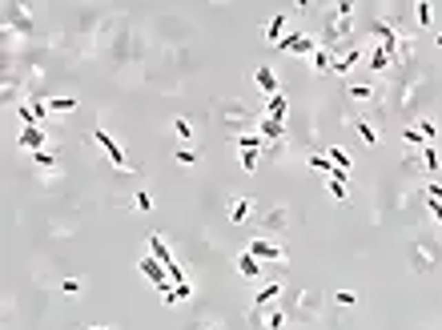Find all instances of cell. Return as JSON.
Masks as SVG:
<instances>
[{
	"mask_svg": "<svg viewBox=\"0 0 442 330\" xmlns=\"http://www.w3.org/2000/svg\"><path fill=\"white\" fill-rule=\"evenodd\" d=\"M406 254H410V270H414V274H434V270L442 266V242L434 234L419 230V234L410 237Z\"/></svg>",
	"mask_w": 442,
	"mask_h": 330,
	"instance_id": "cell-1",
	"label": "cell"
},
{
	"mask_svg": "<svg viewBox=\"0 0 442 330\" xmlns=\"http://www.w3.org/2000/svg\"><path fill=\"white\" fill-rule=\"evenodd\" d=\"M254 117H257V113L250 109V105H241V101H221V105H213V121H221L233 137L250 133V121H254Z\"/></svg>",
	"mask_w": 442,
	"mask_h": 330,
	"instance_id": "cell-2",
	"label": "cell"
},
{
	"mask_svg": "<svg viewBox=\"0 0 442 330\" xmlns=\"http://www.w3.org/2000/svg\"><path fill=\"white\" fill-rule=\"evenodd\" d=\"M290 226H294V210H290V206H270V210L265 213H257V230H261V234H285V230H290Z\"/></svg>",
	"mask_w": 442,
	"mask_h": 330,
	"instance_id": "cell-3",
	"label": "cell"
},
{
	"mask_svg": "<svg viewBox=\"0 0 442 330\" xmlns=\"http://www.w3.org/2000/svg\"><path fill=\"white\" fill-rule=\"evenodd\" d=\"M290 318H302V322H314L322 314V294L318 290H294V307L285 310Z\"/></svg>",
	"mask_w": 442,
	"mask_h": 330,
	"instance_id": "cell-4",
	"label": "cell"
},
{
	"mask_svg": "<svg viewBox=\"0 0 442 330\" xmlns=\"http://www.w3.org/2000/svg\"><path fill=\"white\" fill-rule=\"evenodd\" d=\"M250 327L254 330H285L290 327V314L278 307H250Z\"/></svg>",
	"mask_w": 442,
	"mask_h": 330,
	"instance_id": "cell-5",
	"label": "cell"
},
{
	"mask_svg": "<svg viewBox=\"0 0 442 330\" xmlns=\"http://www.w3.org/2000/svg\"><path fill=\"white\" fill-rule=\"evenodd\" d=\"M93 145H101V149H105V157H109V162H113L117 169H121V173H133V165H129V157H125L121 142H113V137H109V133H105L101 125L93 129Z\"/></svg>",
	"mask_w": 442,
	"mask_h": 330,
	"instance_id": "cell-6",
	"label": "cell"
},
{
	"mask_svg": "<svg viewBox=\"0 0 442 330\" xmlns=\"http://www.w3.org/2000/svg\"><path fill=\"white\" fill-rule=\"evenodd\" d=\"M346 125L354 129V133H358V142L366 145V149H374V145H382V129H378V125H374V121L366 117V113H350V117H346Z\"/></svg>",
	"mask_w": 442,
	"mask_h": 330,
	"instance_id": "cell-7",
	"label": "cell"
},
{
	"mask_svg": "<svg viewBox=\"0 0 442 330\" xmlns=\"http://www.w3.org/2000/svg\"><path fill=\"white\" fill-rule=\"evenodd\" d=\"M254 258L261 262H278V266H285V250H281L278 242H270V237H250V246H245Z\"/></svg>",
	"mask_w": 442,
	"mask_h": 330,
	"instance_id": "cell-8",
	"label": "cell"
},
{
	"mask_svg": "<svg viewBox=\"0 0 442 330\" xmlns=\"http://www.w3.org/2000/svg\"><path fill=\"white\" fill-rule=\"evenodd\" d=\"M278 48H281V52H298V57L310 61V57L318 52V41H314V37H305V32H290V37H281Z\"/></svg>",
	"mask_w": 442,
	"mask_h": 330,
	"instance_id": "cell-9",
	"label": "cell"
},
{
	"mask_svg": "<svg viewBox=\"0 0 442 330\" xmlns=\"http://www.w3.org/2000/svg\"><path fill=\"white\" fill-rule=\"evenodd\" d=\"M362 57H366V45H362V41H358V45H350L342 57H334V69H330V77H346V72L354 69Z\"/></svg>",
	"mask_w": 442,
	"mask_h": 330,
	"instance_id": "cell-10",
	"label": "cell"
},
{
	"mask_svg": "<svg viewBox=\"0 0 442 330\" xmlns=\"http://www.w3.org/2000/svg\"><path fill=\"white\" fill-rule=\"evenodd\" d=\"M378 81H354V85H346V97L350 101H358V105H378Z\"/></svg>",
	"mask_w": 442,
	"mask_h": 330,
	"instance_id": "cell-11",
	"label": "cell"
},
{
	"mask_svg": "<svg viewBox=\"0 0 442 330\" xmlns=\"http://www.w3.org/2000/svg\"><path fill=\"white\" fill-rule=\"evenodd\" d=\"M45 129L41 125H24L21 129V149H28V153H45Z\"/></svg>",
	"mask_w": 442,
	"mask_h": 330,
	"instance_id": "cell-12",
	"label": "cell"
},
{
	"mask_svg": "<svg viewBox=\"0 0 442 330\" xmlns=\"http://www.w3.org/2000/svg\"><path fill=\"white\" fill-rule=\"evenodd\" d=\"M254 206H257V202H254V197H233V202H230V222H233V226H241V222H250V217H254Z\"/></svg>",
	"mask_w": 442,
	"mask_h": 330,
	"instance_id": "cell-13",
	"label": "cell"
},
{
	"mask_svg": "<svg viewBox=\"0 0 442 330\" xmlns=\"http://www.w3.org/2000/svg\"><path fill=\"white\" fill-rule=\"evenodd\" d=\"M233 270H237L241 278H261V258H254L250 250H241V254H237V262H233Z\"/></svg>",
	"mask_w": 442,
	"mask_h": 330,
	"instance_id": "cell-14",
	"label": "cell"
},
{
	"mask_svg": "<svg viewBox=\"0 0 442 330\" xmlns=\"http://www.w3.org/2000/svg\"><path fill=\"white\" fill-rule=\"evenodd\" d=\"M366 65H370L374 81H378L382 72H386V69H390V65H394V61H390V52H386V48H382V45H374L370 52H366Z\"/></svg>",
	"mask_w": 442,
	"mask_h": 330,
	"instance_id": "cell-15",
	"label": "cell"
},
{
	"mask_svg": "<svg viewBox=\"0 0 442 330\" xmlns=\"http://www.w3.org/2000/svg\"><path fill=\"white\" fill-rule=\"evenodd\" d=\"M254 81H257V85H261V89H265L270 97L281 93V85H278V77H274V69H270V65H257V69H254Z\"/></svg>",
	"mask_w": 442,
	"mask_h": 330,
	"instance_id": "cell-16",
	"label": "cell"
},
{
	"mask_svg": "<svg viewBox=\"0 0 442 330\" xmlns=\"http://www.w3.org/2000/svg\"><path fill=\"white\" fill-rule=\"evenodd\" d=\"M265 109H270V113H265L270 121H278V125H285V117H290V97H285V93L270 97V105H265Z\"/></svg>",
	"mask_w": 442,
	"mask_h": 330,
	"instance_id": "cell-17",
	"label": "cell"
},
{
	"mask_svg": "<svg viewBox=\"0 0 442 330\" xmlns=\"http://www.w3.org/2000/svg\"><path fill=\"white\" fill-rule=\"evenodd\" d=\"M149 254H153V258L161 262L165 270H169V266H177V258L169 254V246H165V242H161V234H149Z\"/></svg>",
	"mask_w": 442,
	"mask_h": 330,
	"instance_id": "cell-18",
	"label": "cell"
},
{
	"mask_svg": "<svg viewBox=\"0 0 442 330\" xmlns=\"http://www.w3.org/2000/svg\"><path fill=\"white\" fill-rule=\"evenodd\" d=\"M310 69L318 72V77H330V69H334V52H330V48H318V52L310 57Z\"/></svg>",
	"mask_w": 442,
	"mask_h": 330,
	"instance_id": "cell-19",
	"label": "cell"
},
{
	"mask_svg": "<svg viewBox=\"0 0 442 330\" xmlns=\"http://www.w3.org/2000/svg\"><path fill=\"white\" fill-rule=\"evenodd\" d=\"M257 133H261V137H265V145H270V142H281V137H285V125L261 117V121H257Z\"/></svg>",
	"mask_w": 442,
	"mask_h": 330,
	"instance_id": "cell-20",
	"label": "cell"
},
{
	"mask_svg": "<svg viewBox=\"0 0 442 330\" xmlns=\"http://www.w3.org/2000/svg\"><path fill=\"white\" fill-rule=\"evenodd\" d=\"M281 32H285V12H274V17H270V24H265V41H270L274 48H278Z\"/></svg>",
	"mask_w": 442,
	"mask_h": 330,
	"instance_id": "cell-21",
	"label": "cell"
},
{
	"mask_svg": "<svg viewBox=\"0 0 442 330\" xmlns=\"http://www.w3.org/2000/svg\"><path fill=\"white\" fill-rule=\"evenodd\" d=\"M402 142H406V153H422V145H430L414 125H406V129H402Z\"/></svg>",
	"mask_w": 442,
	"mask_h": 330,
	"instance_id": "cell-22",
	"label": "cell"
},
{
	"mask_svg": "<svg viewBox=\"0 0 442 330\" xmlns=\"http://www.w3.org/2000/svg\"><path fill=\"white\" fill-rule=\"evenodd\" d=\"M285 153H290V142H285V137H281V142H270L265 149H261V157H265V162H281Z\"/></svg>",
	"mask_w": 442,
	"mask_h": 330,
	"instance_id": "cell-23",
	"label": "cell"
},
{
	"mask_svg": "<svg viewBox=\"0 0 442 330\" xmlns=\"http://www.w3.org/2000/svg\"><path fill=\"white\" fill-rule=\"evenodd\" d=\"M233 145H237V153L241 149H265V137L261 133H241V137H233Z\"/></svg>",
	"mask_w": 442,
	"mask_h": 330,
	"instance_id": "cell-24",
	"label": "cell"
},
{
	"mask_svg": "<svg viewBox=\"0 0 442 330\" xmlns=\"http://www.w3.org/2000/svg\"><path fill=\"white\" fill-rule=\"evenodd\" d=\"M45 105H48V113H72V109H77V97H52Z\"/></svg>",
	"mask_w": 442,
	"mask_h": 330,
	"instance_id": "cell-25",
	"label": "cell"
},
{
	"mask_svg": "<svg viewBox=\"0 0 442 330\" xmlns=\"http://www.w3.org/2000/svg\"><path fill=\"white\" fill-rule=\"evenodd\" d=\"M326 157H330V162H334V165H338V169H346V173H350V169H354V157H350V153H342L338 145H330V153H326Z\"/></svg>",
	"mask_w": 442,
	"mask_h": 330,
	"instance_id": "cell-26",
	"label": "cell"
},
{
	"mask_svg": "<svg viewBox=\"0 0 442 330\" xmlns=\"http://www.w3.org/2000/svg\"><path fill=\"white\" fill-rule=\"evenodd\" d=\"M173 137H181V142H193V121H189V117H177V121H173Z\"/></svg>",
	"mask_w": 442,
	"mask_h": 330,
	"instance_id": "cell-27",
	"label": "cell"
},
{
	"mask_svg": "<svg viewBox=\"0 0 442 330\" xmlns=\"http://www.w3.org/2000/svg\"><path fill=\"white\" fill-rule=\"evenodd\" d=\"M422 169H426V173H439V149H434V145L422 149Z\"/></svg>",
	"mask_w": 442,
	"mask_h": 330,
	"instance_id": "cell-28",
	"label": "cell"
},
{
	"mask_svg": "<svg viewBox=\"0 0 442 330\" xmlns=\"http://www.w3.org/2000/svg\"><path fill=\"white\" fill-rule=\"evenodd\" d=\"M32 162H37V169H57V173H61V162H57V153H32Z\"/></svg>",
	"mask_w": 442,
	"mask_h": 330,
	"instance_id": "cell-29",
	"label": "cell"
},
{
	"mask_svg": "<svg viewBox=\"0 0 442 330\" xmlns=\"http://www.w3.org/2000/svg\"><path fill=\"white\" fill-rule=\"evenodd\" d=\"M257 162H261V149H241V169H245V173H254Z\"/></svg>",
	"mask_w": 442,
	"mask_h": 330,
	"instance_id": "cell-30",
	"label": "cell"
},
{
	"mask_svg": "<svg viewBox=\"0 0 442 330\" xmlns=\"http://www.w3.org/2000/svg\"><path fill=\"white\" fill-rule=\"evenodd\" d=\"M430 12H434V8H430L426 0H419V4H414V24H419V28H426V24H430Z\"/></svg>",
	"mask_w": 442,
	"mask_h": 330,
	"instance_id": "cell-31",
	"label": "cell"
},
{
	"mask_svg": "<svg viewBox=\"0 0 442 330\" xmlns=\"http://www.w3.org/2000/svg\"><path fill=\"white\" fill-rule=\"evenodd\" d=\"M133 210L149 213V210H153V193H145V189H137V193H133Z\"/></svg>",
	"mask_w": 442,
	"mask_h": 330,
	"instance_id": "cell-32",
	"label": "cell"
},
{
	"mask_svg": "<svg viewBox=\"0 0 442 330\" xmlns=\"http://www.w3.org/2000/svg\"><path fill=\"white\" fill-rule=\"evenodd\" d=\"M173 157H177V165H197V149H193V145H181Z\"/></svg>",
	"mask_w": 442,
	"mask_h": 330,
	"instance_id": "cell-33",
	"label": "cell"
},
{
	"mask_svg": "<svg viewBox=\"0 0 442 330\" xmlns=\"http://www.w3.org/2000/svg\"><path fill=\"white\" fill-rule=\"evenodd\" d=\"M330 302H334V307H354L358 294H354V290H338V294H330Z\"/></svg>",
	"mask_w": 442,
	"mask_h": 330,
	"instance_id": "cell-34",
	"label": "cell"
},
{
	"mask_svg": "<svg viewBox=\"0 0 442 330\" xmlns=\"http://www.w3.org/2000/svg\"><path fill=\"white\" fill-rule=\"evenodd\" d=\"M330 197L346 206V202H350V186H342V182H330Z\"/></svg>",
	"mask_w": 442,
	"mask_h": 330,
	"instance_id": "cell-35",
	"label": "cell"
},
{
	"mask_svg": "<svg viewBox=\"0 0 442 330\" xmlns=\"http://www.w3.org/2000/svg\"><path fill=\"white\" fill-rule=\"evenodd\" d=\"M185 330H225L221 322H213V318H197L193 327H185Z\"/></svg>",
	"mask_w": 442,
	"mask_h": 330,
	"instance_id": "cell-36",
	"label": "cell"
},
{
	"mask_svg": "<svg viewBox=\"0 0 442 330\" xmlns=\"http://www.w3.org/2000/svg\"><path fill=\"white\" fill-rule=\"evenodd\" d=\"M426 210H430V217H434V222H442V202H434V197H426Z\"/></svg>",
	"mask_w": 442,
	"mask_h": 330,
	"instance_id": "cell-37",
	"label": "cell"
},
{
	"mask_svg": "<svg viewBox=\"0 0 442 330\" xmlns=\"http://www.w3.org/2000/svg\"><path fill=\"white\" fill-rule=\"evenodd\" d=\"M61 290H65V294H81V278H65Z\"/></svg>",
	"mask_w": 442,
	"mask_h": 330,
	"instance_id": "cell-38",
	"label": "cell"
}]
</instances>
